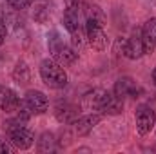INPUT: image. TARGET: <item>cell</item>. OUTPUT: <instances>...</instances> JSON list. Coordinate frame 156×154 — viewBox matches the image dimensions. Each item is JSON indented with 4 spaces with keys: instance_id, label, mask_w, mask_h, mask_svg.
I'll return each instance as SVG.
<instances>
[{
    "instance_id": "cell-19",
    "label": "cell",
    "mask_w": 156,
    "mask_h": 154,
    "mask_svg": "<svg viewBox=\"0 0 156 154\" xmlns=\"http://www.w3.org/2000/svg\"><path fill=\"white\" fill-rule=\"evenodd\" d=\"M5 2H7V5H9L11 9H16V11L27 9V7L31 5V2H29V0H5Z\"/></svg>"
},
{
    "instance_id": "cell-22",
    "label": "cell",
    "mask_w": 156,
    "mask_h": 154,
    "mask_svg": "<svg viewBox=\"0 0 156 154\" xmlns=\"http://www.w3.org/2000/svg\"><path fill=\"white\" fill-rule=\"evenodd\" d=\"M80 0H66V5H78Z\"/></svg>"
},
{
    "instance_id": "cell-15",
    "label": "cell",
    "mask_w": 156,
    "mask_h": 154,
    "mask_svg": "<svg viewBox=\"0 0 156 154\" xmlns=\"http://www.w3.org/2000/svg\"><path fill=\"white\" fill-rule=\"evenodd\" d=\"M13 80L16 83H20V85H26L31 80V71H29V67H27L26 62H18L15 65V69H13Z\"/></svg>"
},
{
    "instance_id": "cell-13",
    "label": "cell",
    "mask_w": 156,
    "mask_h": 154,
    "mask_svg": "<svg viewBox=\"0 0 156 154\" xmlns=\"http://www.w3.org/2000/svg\"><path fill=\"white\" fill-rule=\"evenodd\" d=\"M64 26L69 31V35L78 33L82 29L80 26V9L78 5H67V9L64 11Z\"/></svg>"
},
{
    "instance_id": "cell-24",
    "label": "cell",
    "mask_w": 156,
    "mask_h": 154,
    "mask_svg": "<svg viewBox=\"0 0 156 154\" xmlns=\"http://www.w3.org/2000/svg\"><path fill=\"white\" fill-rule=\"evenodd\" d=\"M31 4H37V2H42V0H29Z\"/></svg>"
},
{
    "instance_id": "cell-8",
    "label": "cell",
    "mask_w": 156,
    "mask_h": 154,
    "mask_svg": "<svg viewBox=\"0 0 156 154\" xmlns=\"http://www.w3.org/2000/svg\"><path fill=\"white\" fill-rule=\"evenodd\" d=\"M24 103L26 107L29 109L31 114H44L47 109H49V102H47V96L42 93V91H27L26 93V98H24Z\"/></svg>"
},
{
    "instance_id": "cell-10",
    "label": "cell",
    "mask_w": 156,
    "mask_h": 154,
    "mask_svg": "<svg viewBox=\"0 0 156 154\" xmlns=\"http://www.w3.org/2000/svg\"><path fill=\"white\" fill-rule=\"evenodd\" d=\"M102 116L96 114V113H91V114H85L82 118H76L71 125H73V134L75 136H87L98 123H100Z\"/></svg>"
},
{
    "instance_id": "cell-21",
    "label": "cell",
    "mask_w": 156,
    "mask_h": 154,
    "mask_svg": "<svg viewBox=\"0 0 156 154\" xmlns=\"http://www.w3.org/2000/svg\"><path fill=\"white\" fill-rule=\"evenodd\" d=\"M5 35H7V27H5V22H4V18L0 16V45L4 44V40H5Z\"/></svg>"
},
{
    "instance_id": "cell-5",
    "label": "cell",
    "mask_w": 156,
    "mask_h": 154,
    "mask_svg": "<svg viewBox=\"0 0 156 154\" xmlns=\"http://www.w3.org/2000/svg\"><path fill=\"white\" fill-rule=\"evenodd\" d=\"M134 120H136V131H138L140 136L149 134L153 131V127L156 125V114L149 105H140L136 109Z\"/></svg>"
},
{
    "instance_id": "cell-1",
    "label": "cell",
    "mask_w": 156,
    "mask_h": 154,
    "mask_svg": "<svg viewBox=\"0 0 156 154\" xmlns=\"http://www.w3.org/2000/svg\"><path fill=\"white\" fill-rule=\"evenodd\" d=\"M26 123H27V121H22V120H18L16 116H13L11 120H5L4 125H2L4 131H5L7 140H9L16 149H22V151L29 149V147L35 143V134L26 127Z\"/></svg>"
},
{
    "instance_id": "cell-2",
    "label": "cell",
    "mask_w": 156,
    "mask_h": 154,
    "mask_svg": "<svg viewBox=\"0 0 156 154\" xmlns=\"http://www.w3.org/2000/svg\"><path fill=\"white\" fill-rule=\"evenodd\" d=\"M40 78L51 89H64L67 85V73L64 71V65H60L53 58L40 62Z\"/></svg>"
},
{
    "instance_id": "cell-4",
    "label": "cell",
    "mask_w": 156,
    "mask_h": 154,
    "mask_svg": "<svg viewBox=\"0 0 156 154\" xmlns=\"http://www.w3.org/2000/svg\"><path fill=\"white\" fill-rule=\"evenodd\" d=\"M85 38L87 45L93 47L94 51L107 49V37L104 33V26L93 18H85Z\"/></svg>"
},
{
    "instance_id": "cell-9",
    "label": "cell",
    "mask_w": 156,
    "mask_h": 154,
    "mask_svg": "<svg viewBox=\"0 0 156 154\" xmlns=\"http://www.w3.org/2000/svg\"><path fill=\"white\" fill-rule=\"evenodd\" d=\"M22 100L18 98V94L5 87V85H0V111H4L5 114H15L20 107Z\"/></svg>"
},
{
    "instance_id": "cell-12",
    "label": "cell",
    "mask_w": 156,
    "mask_h": 154,
    "mask_svg": "<svg viewBox=\"0 0 156 154\" xmlns=\"http://www.w3.org/2000/svg\"><path fill=\"white\" fill-rule=\"evenodd\" d=\"M142 42H144V49H145V54H151L156 49V18H149L142 29Z\"/></svg>"
},
{
    "instance_id": "cell-20",
    "label": "cell",
    "mask_w": 156,
    "mask_h": 154,
    "mask_svg": "<svg viewBox=\"0 0 156 154\" xmlns=\"http://www.w3.org/2000/svg\"><path fill=\"white\" fill-rule=\"evenodd\" d=\"M16 151V147L9 142V140H5V138H2L0 136V154H11Z\"/></svg>"
},
{
    "instance_id": "cell-14",
    "label": "cell",
    "mask_w": 156,
    "mask_h": 154,
    "mask_svg": "<svg viewBox=\"0 0 156 154\" xmlns=\"http://www.w3.org/2000/svg\"><path fill=\"white\" fill-rule=\"evenodd\" d=\"M55 116H56V120L60 121V123H73L75 120H76L78 116V111L75 105H71V103H67V102H60L56 107H55Z\"/></svg>"
},
{
    "instance_id": "cell-17",
    "label": "cell",
    "mask_w": 156,
    "mask_h": 154,
    "mask_svg": "<svg viewBox=\"0 0 156 154\" xmlns=\"http://www.w3.org/2000/svg\"><path fill=\"white\" fill-rule=\"evenodd\" d=\"M55 149V136L51 132H44L38 138V151L40 152H49Z\"/></svg>"
},
{
    "instance_id": "cell-3",
    "label": "cell",
    "mask_w": 156,
    "mask_h": 154,
    "mask_svg": "<svg viewBox=\"0 0 156 154\" xmlns=\"http://www.w3.org/2000/svg\"><path fill=\"white\" fill-rule=\"evenodd\" d=\"M47 47H49L51 58L56 60L60 65H71L76 62L78 53L67 44H64V40L60 38V35L56 31H51L47 35Z\"/></svg>"
},
{
    "instance_id": "cell-16",
    "label": "cell",
    "mask_w": 156,
    "mask_h": 154,
    "mask_svg": "<svg viewBox=\"0 0 156 154\" xmlns=\"http://www.w3.org/2000/svg\"><path fill=\"white\" fill-rule=\"evenodd\" d=\"M102 93H104L102 89H96V91H93V93H87V94L83 96V102H82L83 109H87V111H98V103H100Z\"/></svg>"
},
{
    "instance_id": "cell-7",
    "label": "cell",
    "mask_w": 156,
    "mask_h": 154,
    "mask_svg": "<svg viewBox=\"0 0 156 154\" xmlns=\"http://www.w3.org/2000/svg\"><path fill=\"white\" fill-rule=\"evenodd\" d=\"M98 111L102 114H109V116H116L123 111V100L113 93H107L104 91L102 93V98H100V103H98Z\"/></svg>"
},
{
    "instance_id": "cell-23",
    "label": "cell",
    "mask_w": 156,
    "mask_h": 154,
    "mask_svg": "<svg viewBox=\"0 0 156 154\" xmlns=\"http://www.w3.org/2000/svg\"><path fill=\"white\" fill-rule=\"evenodd\" d=\"M153 82H154V85H156V67H154V71H153Z\"/></svg>"
},
{
    "instance_id": "cell-18",
    "label": "cell",
    "mask_w": 156,
    "mask_h": 154,
    "mask_svg": "<svg viewBox=\"0 0 156 154\" xmlns=\"http://www.w3.org/2000/svg\"><path fill=\"white\" fill-rule=\"evenodd\" d=\"M85 18H93V20L100 22L102 26L105 24V15H104V11L98 5H87L85 7Z\"/></svg>"
},
{
    "instance_id": "cell-11",
    "label": "cell",
    "mask_w": 156,
    "mask_h": 154,
    "mask_svg": "<svg viewBox=\"0 0 156 154\" xmlns=\"http://www.w3.org/2000/svg\"><path fill=\"white\" fill-rule=\"evenodd\" d=\"M145 54V49H144V42H142V33L140 29L131 37V38H125V45H123V56L129 58V60H138Z\"/></svg>"
},
{
    "instance_id": "cell-6",
    "label": "cell",
    "mask_w": 156,
    "mask_h": 154,
    "mask_svg": "<svg viewBox=\"0 0 156 154\" xmlns=\"http://www.w3.org/2000/svg\"><path fill=\"white\" fill-rule=\"evenodd\" d=\"M113 91H115V94L120 96L122 100H123V98H138V96L144 93V89L140 87V83H138L136 80H133L131 76L118 78Z\"/></svg>"
}]
</instances>
